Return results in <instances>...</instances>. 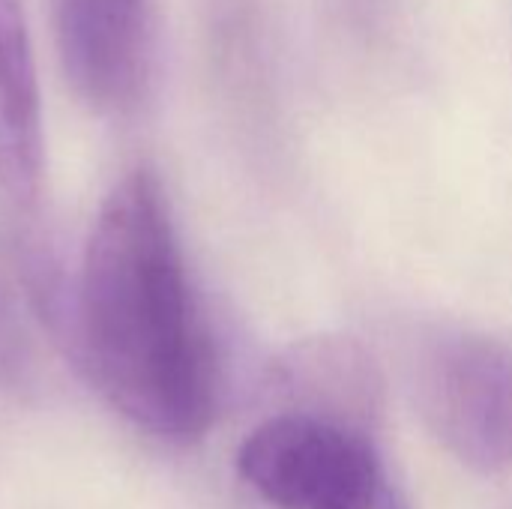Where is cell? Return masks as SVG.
Segmentation results:
<instances>
[{
	"label": "cell",
	"instance_id": "cell-5",
	"mask_svg": "<svg viewBox=\"0 0 512 509\" xmlns=\"http://www.w3.org/2000/svg\"><path fill=\"white\" fill-rule=\"evenodd\" d=\"M279 414H297L378 438L387 387L375 357L351 336H312L273 366Z\"/></svg>",
	"mask_w": 512,
	"mask_h": 509
},
{
	"label": "cell",
	"instance_id": "cell-6",
	"mask_svg": "<svg viewBox=\"0 0 512 509\" xmlns=\"http://www.w3.org/2000/svg\"><path fill=\"white\" fill-rule=\"evenodd\" d=\"M45 174V132L33 36L24 0H0V189L36 201Z\"/></svg>",
	"mask_w": 512,
	"mask_h": 509
},
{
	"label": "cell",
	"instance_id": "cell-1",
	"mask_svg": "<svg viewBox=\"0 0 512 509\" xmlns=\"http://www.w3.org/2000/svg\"><path fill=\"white\" fill-rule=\"evenodd\" d=\"M78 366L135 429L198 441L216 417V357L162 180L123 174L90 225L72 297Z\"/></svg>",
	"mask_w": 512,
	"mask_h": 509
},
{
	"label": "cell",
	"instance_id": "cell-2",
	"mask_svg": "<svg viewBox=\"0 0 512 509\" xmlns=\"http://www.w3.org/2000/svg\"><path fill=\"white\" fill-rule=\"evenodd\" d=\"M237 474L276 509H411L375 438L297 414L255 426Z\"/></svg>",
	"mask_w": 512,
	"mask_h": 509
},
{
	"label": "cell",
	"instance_id": "cell-7",
	"mask_svg": "<svg viewBox=\"0 0 512 509\" xmlns=\"http://www.w3.org/2000/svg\"><path fill=\"white\" fill-rule=\"evenodd\" d=\"M333 27L360 48H381L396 27L399 0H321Z\"/></svg>",
	"mask_w": 512,
	"mask_h": 509
},
{
	"label": "cell",
	"instance_id": "cell-4",
	"mask_svg": "<svg viewBox=\"0 0 512 509\" xmlns=\"http://www.w3.org/2000/svg\"><path fill=\"white\" fill-rule=\"evenodd\" d=\"M54 45L75 96L102 117L138 111L153 84V0H51Z\"/></svg>",
	"mask_w": 512,
	"mask_h": 509
},
{
	"label": "cell",
	"instance_id": "cell-3",
	"mask_svg": "<svg viewBox=\"0 0 512 509\" xmlns=\"http://www.w3.org/2000/svg\"><path fill=\"white\" fill-rule=\"evenodd\" d=\"M420 405L435 438L471 471L512 468V345L492 336L441 339L423 360Z\"/></svg>",
	"mask_w": 512,
	"mask_h": 509
}]
</instances>
